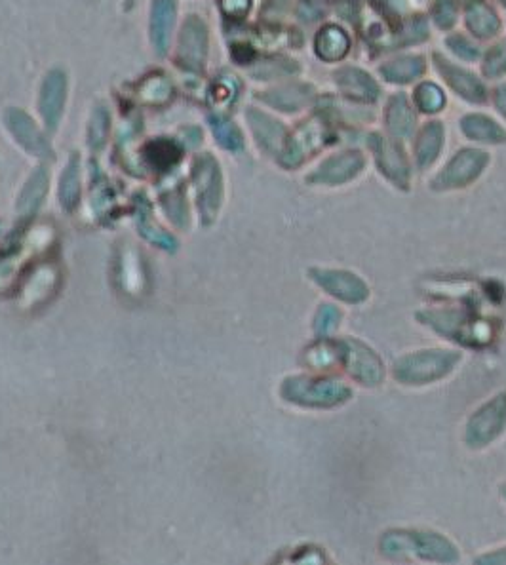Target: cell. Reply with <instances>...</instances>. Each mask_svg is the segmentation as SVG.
I'll return each mask as SVG.
<instances>
[{
	"instance_id": "obj_1",
	"label": "cell",
	"mask_w": 506,
	"mask_h": 565,
	"mask_svg": "<svg viewBox=\"0 0 506 565\" xmlns=\"http://www.w3.org/2000/svg\"><path fill=\"white\" fill-rule=\"evenodd\" d=\"M381 552L389 558H421L429 562H457L459 552L457 546L436 531H421V529H398L383 533L381 537Z\"/></svg>"
},
{
	"instance_id": "obj_2",
	"label": "cell",
	"mask_w": 506,
	"mask_h": 565,
	"mask_svg": "<svg viewBox=\"0 0 506 565\" xmlns=\"http://www.w3.org/2000/svg\"><path fill=\"white\" fill-rule=\"evenodd\" d=\"M463 354L446 349H425L411 352L394 362L392 375L400 385L421 387L448 377L459 366Z\"/></svg>"
},
{
	"instance_id": "obj_3",
	"label": "cell",
	"mask_w": 506,
	"mask_h": 565,
	"mask_svg": "<svg viewBox=\"0 0 506 565\" xmlns=\"http://www.w3.org/2000/svg\"><path fill=\"white\" fill-rule=\"evenodd\" d=\"M288 398L316 410H331L347 404L352 398V387L339 377H295L288 385Z\"/></svg>"
},
{
	"instance_id": "obj_4",
	"label": "cell",
	"mask_w": 506,
	"mask_h": 565,
	"mask_svg": "<svg viewBox=\"0 0 506 565\" xmlns=\"http://www.w3.org/2000/svg\"><path fill=\"white\" fill-rule=\"evenodd\" d=\"M417 318L421 320L423 326L430 328L432 332L444 335V339L448 337L451 341L463 343V345H472V347H480L486 345L493 337V330L487 326L486 322L480 324H472V320L465 318V314L461 311H453V309H432V311H423L417 314Z\"/></svg>"
},
{
	"instance_id": "obj_5",
	"label": "cell",
	"mask_w": 506,
	"mask_h": 565,
	"mask_svg": "<svg viewBox=\"0 0 506 565\" xmlns=\"http://www.w3.org/2000/svg\"><path fill=\"white\" fill-rule=\"evenodd\" d=\"M335 343L339 364L351 375L352 381L362 387H379L385 381V364L366 343L354 337L339 339Z\"/></svg>"
},
{
	"instance_id": "obj_6",
	"label": "cell",
	"mask_w": 506,
	"mask_h": 565,
	"mask_svg": "<svg viewBox=\"0 0 506 565\" xmlns=\"http://www.w3.org/2000/svg\"><path fill=\"white\" fill-rule=\"evenodd\" d=\"M506 432V390L487 400L470 415L465 429L468 448L482 449Z\"/></svg>"
},
{
	"instance_id": "obj_7",
	"label": "cell",
	"mask_w": 506,
	"mask_h": 565,
	"mask_svg": "<svg viewBox=\"0 0 506 565\" xmlns=\"http://www.w3.org/2000/svg\"><path fill=\"white\" fill-rule=\"evenodd\" d=\"M489 155L480 149H463L449 160L448 164L432 177L430 187L434 191H457L470 187L486 172Z\"/></svg>"
},
{
	"instance_id": "obj_8",
	"label": "cell",
	"mask_w": 506,
	"mask_h": 565,
	"mask_svg": "<svg viewBox=\"0 0 506 565\" xmlns=\"http://www.w3.org/2000/svg\"><path fill=\"white\" fill-rule=\"evenodd\" d=\"M368 139H370L368 147L379 174L390 181L396 189H404V191L409 189L411 166L400 141L383 134H371Z\"/></svg>"
},
{
	"instance_id": "obj_9",
	"label": "cell",
	"mask_w": 506,
	"mask_h": 565,
	"mask_svg": "<svg viewBox=\"0 0 506 565\" xmlns=\"http://www.w3.org/2000/svg\"><path fill=\"white\" fill-rule=\"evenodd\" d=\"M366 156L360 151H343L324 158L318 168L307 176V183L318 187H339L362 176L366 170Z\"/></svg>"
},
{
	"instance_id": "obj_10",
	"label": "cell",
	"mask_w": 506,
	"mask_h": 565,
	"mask_svg": "<svg viewBox=\"0 0 506 565\" xmlns=\"http://www.w3.org/2000/svg\"><path fill=\"white\" fill-rule=\"evenodd\" d=\"M311 274L312 280L324 292L345 305H362L370 299V286L356 273L339 269H314Z\"/></svg>"
},
{
	"instance_id": "obj_11",
	"label": "cell",
	"mask_w": 506,
	"mask_h": 565,
	"mask_svg": "<svg viewBox=\"0 0 506 565\" xmlns=\"http://www.w3.org/2000/svg\"><path fill=\"white\" fill-rule=\"evenodd\" d=\"M434 67L436 71L448 82L449 88L457 92L459 98L467 99L470 103H484L487 101V90L484 84L467 73L465 69L453 65V61L434 54Z\"/></svg>"
},
{
	"instance_id": "obj_12",
	"label": "cell",
	"mask_w": 506,
	"mask_h": 565,
	"mask_svg": "<svg viewBox=\"0 0 506 565\" xmlns=\"http://www.w3.org/2000/svg\"><path fill=\"white\" fill-rule=\"evenodd\" d=\"M335 84L341 96L358 103H373L381 98L379 84L358 67H341L335 73Z\"/></svg>"
},
{
	"instance_id": "obj_13",
	"label": "cell",
	"mask_w": 506,
	"mask_h": 565,
	"mask_svg": "<svg viewBox=\"0 0 506 565\" xmlns=\"http://www.w3.org/2000/svg\"><path fill=\"white\" fill-rule=\"evenodd\" d=\"M413 158L419 170H429L434 162L442 155L446 130L442 122L432 120L427 122L417 134H413Z\"/></svg>"
},
{
	"instance_id": "obj_14",
	"label": "cell",
	"mask_w": 506,
	"mask_h": 565,
	"mask_svg": "<svg viewBox=\"0 0 506 565\" xmlns=\"http://www.w3.org/2000/svg\"><path fill=\"white\" fill-rule=\"evenodd\" d=\"M385 124L389 130L390 137L394 139H408L417 130V117H415V107L409 103L406 96L396 94L387 101L385 105Z\"/></svg>"
},
{
	"instance_id": "obj_15",
	"label": "cell",
	"mask_w": 506,
	"mask_h": 565,
	"mask_svg": "<svg viewBox=\"0 0 506 565\" xmlns=\"http://www.w3.org/2000/svg\"><path fill=\"white\" fill-rule=\"evenodd\" d=\"M292 141V158H307L312 153L324 149L328 145V139H331V124L324 117L311 118L309 122H305V126L299 128L297 136Z\"/></svg>"
},
{
	"instance_id": "obj_16",
	"label": "cell",
	"mask_w": 506,
	"mask_h": 565,
	"mask_svg": "<svg viewBox=\"0 0 506 565\" xmlns=\"http://www.w3.org/2000/svg\"><path fill=\"white\" fill-rule=\"evenodd\" d=\"M465 23L478 39H493L501 31V20L487 0H468L465 4Z\"/></svg>"
},
{
	"instance_id": "obj_17",
	"label": "cell",
	"mask_w": 506,
	"mask_h": 565,
	"mask_svg": "<svg viewBox=\"0 0 506 565\" xmlns=\"http://www.w3.org/2000/svg\"><path fill=\"white\" fill-rule=\"evenodd\" d=\"M459 128L470 141L487 143V145H501L506 141V130L493 118L470 113L463 120H459Z\"/></svg>"
},
{
	"instance_id": "obj_18",
	"label": "cell",
	"mask_w": 506,
	"mask_h": 565,
	"mask_svg": "<svg viewBox=\"0 0 506 565\" xmlns=\"http://www.w3.org/2000/svg\"><path fill=\"white\" fill-rule=\"evenodd\" d=\"M314 50H316L318 58L335 63V61H339L349 54L351 37L339 25H326L316 35Z\"/></svg>"
},
{
	"instance_id": "obj_19",
	"label": "cell",
	"mask_w": 506,
	"mask_h": 565,
	"mask_svg": "<svg viewBox=\"0 0 506 565\" xmlns=\"http://www.w3.org/2000/svg\"><path fill=\"white\" fill-rule=\"evenodd\" d=\"M425 71H427V63L421 56L392 59L379 67V75L390 84H408L411 80L423 77Z\"/></svg>"
},
{
	"instance_id": "obj_20",
	"label": "cell",
	"mask_w": 506,
	"mask_h": 565,
	"mask_svg": "<svg viewBox=\"0 0 506 565\" xmlns=\"http://www.w3.org/2000/svg\"><path fill=\"white\" fill-rule=\"evenodd\" d=\"M446 105V94L434 82H421L413 92V107L421 113L436 115Z\"/></svg>"
},
{
	"instance_id": "obj_21",
	"label": "cell",
	"mask_w": 506,
	"mask_h": 565,
	"mask_svg": "<svg viewBox=\"0 0 506 565\" xmlns=\"http://www.w3.org/2000/svg\"><path fill=\"white\" fill-rule=\"evenodd\" d=\"M341 320H343V312L339 311V307L331 303L318 305V312L314 316V332L318 335V339H328L331 333L341 326Z\"/></svg>"
},
{
	"instance_id": "obj_22",
	"label": "cell",
	"mask_w": 506,
	"mask_h": 565,
	"mask_svg": "<svg viewBox=\"0 0 506 565\" xmlns=\"http://www.w3.org/2000/svg\"><path fill=\"white\" fill-rule=\"evenodd\" d=\"M484 75L489 78H501L506 75V40L495 44L484 58Z\"/></svg>"
},
{
	"instance_id": "obj_23",
	"label": "cell",
	"mask_w": 506,
	"mask_h": 565,
	"mask_svg": "<svg viewBox=\"0 0 506 565\" xmlns=\"http://www.w3.org/2000/svg\"><path fill=\"white\" fill-rule=\"evenodd\" d=\"M457 16H459V8L455 0H438V4L434 6L432 20L436 21V25H440L442 29H449L453 23H457Z\"/></svg>"
},
{
	"instance_id": "obj_24",
	"label": "cell",
	"mask_w": 506,
	"mask_h": 565,
	"mask_svg": "<svg viewBox=\"0 0 506 565\" xmlns=\"http://www.w3.org/2000/svg\"><path fill=\"white\" fill-rule=\"evenodd\" d=\"M449 50L463 61H474L480 56V50L476 44H472L467 37L463 35H451L448 39Z\"/></svg>"
},
{
	"instance_id": "obj_25",
	"label": "cell",
	"mask_w": 506,
	"mask_h": 565,
	"mask_svg": "<svg viewBox=\"0 0 506 565\" xmlns=\"http://www.w3.org/2000/svg\"><path fill=\"white\" fill-rule=\"evenodd\" d=\"M176 147L170 145V143H155L151 147V155H149V160L156 164L158 168H164V166H170L172 162L177 160Z\"/></svg>"
},
{
	"instance_id": "obj_26",
	"label": "cell",
	"mask_w": 506,
	"mask_h": 565,
	"mask_svg": "<svg viewBox=\"0 0 506 565\" xmlns=\"http://www.w3.org/2000/svg\"><path fill=\"white\" fill-rule=\"evenodd\" d=\"M493 105L497 109V113L506 120V84H501L495 92H493Z\"/></svg>"
},
{
	"instance_id": "obj_27",
	"label": "cell",
	"mask_w": 506,
	"mask_h": 565,
	"mask_svg": "<svg viewBox=\"0 0 506 565\" xmlns=\"http://www.w3.org/2000/svg\"><path fill=\"white\" fill-rule=\"evenodd\" d=\"M478 562H495V564H506V548H499L495 550L493 554H486V556H480Z\"/></svg>"
},
{
	"instance_id": "obj_28",
	"label": "cell",
	"mask_w": 506,
	"mask_h": 565,
	"mask_svg": "<svg viewBox=\"0 0 506 565\" xmlns=\"http://www.w3.org/2000/svg\"><path fill=\"white\" fill-rule=\"evenodd\" d=\"M501 493H503V499H505L506 501V486L505 488H503V491H501Z\"/></svg>"
}]
</instances>
